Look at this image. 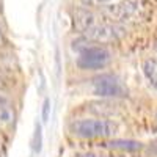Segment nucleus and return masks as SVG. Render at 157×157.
<instances>
[{"label": "nucleus", "instance_id": "ddd939ff", "mask_svg": "<svg viewBox=\"0 0 157 157\" xmlns=\"http://www.w3.org/2000/svg\"><path fill=\"white\" fill-rule=\"evenodd\" d=\"M8 102H11V99H10V94L6 93V91L0 86V105H3V104H8Z\"/></svg>", "mask_w": 157, "mask_h": 157}, {"label": "nucleus", "instance_id": "f8f14e48", "mask_svg": "<svg viewBox=\"0 0 157 157\" xmlns=\"http://www.w3.org/2000/svg\"><path fill=\"white\" fill-rule=\"evenodd\" d=\"M49 110H50V99H46L44 104H43V121H47Z\"/></svg>", "mask_w": 157, "mask_h": 157}, {"label": "nucleus", "instance_id": "6e6552de", "mask_svg": "<svg viewBox=\"0 0 157 157\" xmlns=\"http://www.w3.org/2000/svg\"><path fill=\"white\" fill-rule=\"evenodd\" d=\"M14 120H16V112H14V107H13L11 102L0 105V127L6 129V127L13 126Z\"/></svg>", "mask_w": 157, "mask_h": 157}, {"label": "nucleus", "instance_id": "39448f33", "mask_svg": "<svg viewBox=\"0 0 157 157\" xmlns=\"http://www.w3.org/2000/svg\"><path fill=\"white\" fill-rule=\"evenodd\" d=\"M93 93L101 98H121L126 96V86L115 75L104 74L93 80Z\"/></svg>", "mask_w": 157, "mask_h": 157}, {"label": "nucleus", "instance_id": "423d86ee", "mask_svg": "<svg viewBox=\"0 0 157 157\" xmlns=\"http://www.w3.org/2000/svg\"><path fill=\"white\" fill-rule=\"evenodd\" d=\"M74 29L78 30L80 33H86L91 27H94V25L98 24L96 22V17L93 13H90L86 10H77L74 13Z\"/></svg>", "mask_w": 157, "mask_h": 157}, {"label": "nucleus", "instance_id": "4468645a", "mask_svg": "<svg viewBox=\"0 0 157 157\" xmlns=\"http://www.w3.org/2000/svg\"><path fill=\"white\" fill-rule=\"evenodd\" d=\"M5 44V36H3V32H2V29H0V47H2Z\"/></svg>", "mask_w": 157, "mask_h": 157}, {"label": "nucleus", "instance_id": "9b49d317", "mask_svg": "<svg viewBox=\"0 0 157 157\" xmlns=\"http://www.w3.org/2000/svg\"><path fill=\"white\" fill-rule=\"evenodd\" d=\"M78 157H110V155L99 152V151H88V152H83V154H78Z\"/></svg>", "mask_w": 157, "mask_h": 157}, {"label": "nucleus", "instance_id": "f03ea898", "mask_svg": "<svg viewBox=\"0 0 157 157\" xmlns=\"http://www.w3.org/2000/svg\"><path fill=\"white\" fill-rule=\"evenodd\" d=\"M71 132L82 138H107L116 132V124L109 120H78L71 124Z\"/></svg>", "mask_w": 157, "mask_h": 157}, {"label": "nucleus", "instance_id": "7ed1b4c3", "mask_svg": "<svg viewBox=\"0 0 157 157\" xmlns=\"http://www.w3.org/2000/svg\"><path fill=\"white\" fill-rule=\"evenodd\" d=\"M123 35H124V29L120 24L107 21V22H101V24H96L94 27H91L85 33V38L96 44H110V43L120 41Z\"/></svg>", "mask_w": 157, "mask_h": 157}, {"label": "nucleus", "instance_id": "20e7f679", "mask_svg": "<svg viewBox=\"0 0 157 157\" xmlns=\"http://www.w3.org/2000/svg\"><path fill=\"white\" fill-rule=\"evenodd\" d=\"M110 52L105 47L93 46L85 47L77 58V64L82 69H102L110 63Z\"/></svg>", "mask_w": 157, "mask_h": 157}, {"label": "nucleus", "instance_id": "1a4fd4ad", "mask_svg": "<svg viewBox=\"0 0 157 157\" xmlns=\"http://www.w3.org/2000/svg\"><path fill=\"white\" fill-rule=\"evenodd\" d=\"M143 74L146 75L149 83L157 88V58H149L143 63Z\"/></svg>", "mask_w": 157, "mask_h": 157}, {"label": "nucleus", "instance_id": "9d476101", "mask_svg": "<svg viewBox=\"0 0 157 157\" xmlns=\"http://www.w3.org/2000/svg\"><path fill=\"white\" fill-rule=\"evenodd\" d=\"M41 143H43V132H41V126L36 124V129H35V135H33V151L35 152H39L41 151Z\"/></svg>", "mask_w": 157, "mask_h": 157}, {"label": "nucleus", "instance_id": "0eeeda50", "mask_svg": "<svg viewBox=\"0 0 157 157\" xmlns=\"http://www.w3.org/2000/svg\"><path fill=\"white\" fill-rule=\"evenodd\" d=\"M105 146L110 149H118V151H127V152H135L141 149V143L135 140H112L105 143Z\"/></svg>", "mask_w": 157, "mask_h": 157}, {"label": "nucleus", "instance_id": "f257e3e1", "mask_svg": "<svg viewBox=\"0 0 157 157\" xmlns=\"http://www.w3.org/2000/svg\"><path fill=\"white\" fill-rule=\"evenodd\" d=\"M102 14L109 22L115 24H135L145 17V6L137 0H124L120 3L107 5Z\"/></svg>", "mask_w": 157, "mask_h": 157}]
</instances>
